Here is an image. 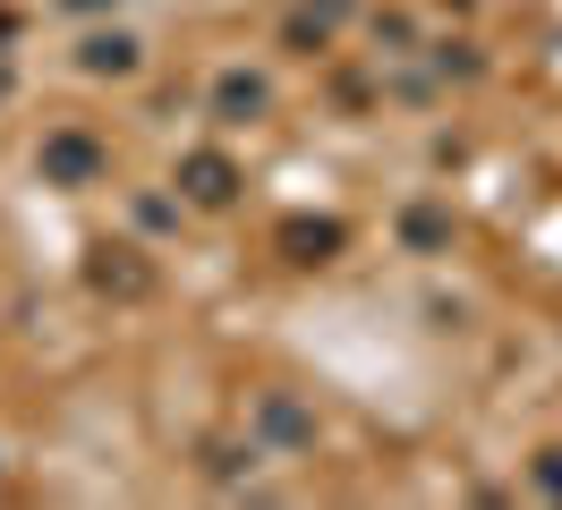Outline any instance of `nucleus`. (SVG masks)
<instances>
[{"label":"nucleus","mask_w":562,"mask_h":510,"mask_svg":"<svg viewBox=\"0 0 562 510\" xmlns=\"http://www.w3.org/2000/svg\"><path fill=\"white\" fill-rule=\"evenodd\" d=\"M103 170H111V145L94 128H52L35 145V179L43 188H103Z\"/></svg>","instance_id":"1"},{"label":"nucleus","mask_w":562,"mask_h":510,"mask_svg":"<svg viewBox=\"0 0 562 510\" xmlns=\"http://www.w3.org/2000/svg\"><path fill=\"white\" fill-rule=\"evenodd\" d=\"M247 188V170L222 154V145H196V154H179V204H196V213H231Z\"/></svg>","instance_id":"2"},{"label":"nucleus","mask_w":562,"mask_h":510,"mask_svg":"<svg viewBox=\"0 0 562 510\" xmlns=\"http://www.w3.org/2000/svg\"><path fill=\"white\" fill-rule=\"evenodd\" d=\"M86 281H94V298L137 306V298H154V256H145V247H128V238H103V247L86 256Z\"/></svg>","instance_id":"3"},{"label":"nucleus","mask_w":562,"mask_h":510,"mask_svg":"<svg viewBox=\"0 0 562 510\" xmlns=\"http://www.w3.org/2000/svg\"><path fill=\"white\" fill-rule=\"evenodd\" d=\"M256 434L273 442V451H307L316 442V408H299L290 392H265L256 400Z\"/></svg>","instance_id":"4"},{"label":"nucleus","mask_w":562,"mask_h":510,"mask_svg":"<svg viewBox=\"0 0 562 510\" xmlns=\"http://www.w3.org/2000/svg\"><path fill=\"white\" fill-rule=\"evenodd\" d=\"M77 68H86V77H137V68H145V43L128 26L86 34V43H77Z\"/></svg>","instance_id":"5"},{"label":"nucleus","mask_w":562,"mask_h":510,"mask_svg":"<svg viewBox=\"0 0 562 510\" xmlns=\"http://www.w3.org/2000/svg\"><path fill=\"white\" fill-rule=\"evenodd\" d=\"M265 111H273V86H265V77H247V68H222V77H213V120L239 128V120H265Z\"/></svg>","instance_id":"6"},{"label":"nucleus","mask_w":562,"mask_h":510,"mask_svg":"<svg viewBox=\"0 0 562 510\" xmlns=\"http://www.w3.org/2000/svg\"><path fill=\"white\" fill-rule=\"evenodd\" d=\"M341 222H290V230H281V247H290V264H333V256H341Z\"/></svg>","instance_id":"7"},{"label":"nucleus","mask_w":562,"mask_h":510,"mask_svg":"<svg viewBox=\"0 0 562 510\" xmlns=\"http://www.w3.org/2000/svg\"><path fill=\"white\" fill-rule=\"evenodd\" d=\"M401 238H409V247H452V213H435V204H409V213H401Z\"/></svg>","instance_id":"8"},{"label":"nucleus","mask_w":562,"mask_h":510,"mask_svg":"<svg viewBox=\"0 0 562 510\" xmlns=\"http://www.w3.org/2000/svg\"><path fill=\"white\" fill-rule=\"evenodd\" d=\"M375 43H384V60H409V52H418V26L392 9V18H375Z\"/></svg>","instance_id":"9"},{"label":"nucleus","mask_w":562,"mask_h":510,"mask_svg":"<svg viewBox=\"0 0 562 510\" xmlns=\"http://www.w3.org/2000/svg\"><path fill=\"white\" fill-rule=\"evenodd\" d=\"M528 476H537V494H546V502H562V451H537Z\"/></svg>","instance_id":"10"},{"label":"nucleus","mask_w":562,"mask_h":510,"mask_svg":"<svg viewBox=\"0 0 562 510\" xmlns=\"http://www.w3.org/2000/svg\"><path fill=\"white\" fill-rule=\"evenodd\" d=\"M60 9H77V18H94V9H120V0H60Z\"/></svg>","instance_id":"11"},{"label":"nucleus","mask_w":562,"mask_h":510,"mask_svg":"<svg viewBox=\"0 0 562 510\" xmlns=\"http://www.w3.org/2000/svg\"><path fill=\"white\" fill-rule=\"evenodd\" d=\"M0 102H9V60H0Z\"/></svg>","instance_id":"12"}]
</instances>
